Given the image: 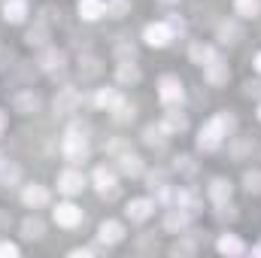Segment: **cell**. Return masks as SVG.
I'll return each mask as SVG.
<instances>
[{"instance_id": "obj_1", "label": "cell", "mask_w": 261, "mask_h": 258, "mask_svg": "<svg viewBox=\"0 0 261 258\" xmlns=\"http://www.w3.org/2000/svg\"><path fill=\"white\" fill-rule=\"evenodd\" d=\"M146 40H149L152 46H164V43L170 40V28H167V25H152V28H146Z\"/></svg>"}, {"instance_id": "obj_2", "label": "cell", "mask_w": 261, "mask_h": 258, "mask_svg": "<svg viewBox=\"0 0 261 258\" xmlns=\"http://www.w3.org/2000/svg\"><path fill=\"white\" fill-rule=\"evenodd\" d=\"M55 219H58V225H67V228H70V225H76V222H79V210L70 207V204H64V207L55 210Z\"/></svg>"}, {"instance_id": "obj_3", "label": "cell", "mask_w": 261, "mask_h": 258, "mask_svg": "<svg viewBox=\"0 0 261 258\" xmlns=\"http://www.w3.org/2000/svg\"><path fill=\"white\" fill-rule=\"evenodd\" d=\"M161 97L167 100V104H173V100L183 97V85H179V79H164L161 82Z\"/></svg>"}, {"instance_id": "obj_4", "label": "cell", "mask_w": 261, "mask_h": 258, "mask_svg": "<svg viewBox=\"0 0 261 258\" xmlns=\"http://www.w3.org/2000/svg\"><path fill=\"white\" fill-rule=\"evenodd\" d=\"M219 252H225V255H240V252H243V243L237 240V237H222V240H219Z\"/></svg>"}, {"instance_id": "obj_5", "label": "cell", "mask_w": 261, "mask_h": 258, "mask_svg": "<svg viewBox=\"0 0 261 258\" xmlns=\"http://www.w3.org/2000/svg\"><path fill=\"white\" fill-rule=\"evenodd\" d=\"M61 188H64L67 195L79 192V188H82V176H79V173H64L61 176Z\"/></svg>"}, {"instance_id": "obj_6", "label": "cell", "mask_w": 261, "mask_h": 258, "mask_svg": "<svg viewBox=\"0 0 261 258\" xmlns=\"http://www.w3.org/2000/svg\"><path fill=\"white\" fill-rule=\"evenodd\" d=\"M100 240H109V243L122 240V228L116 222H104V225H100Z\"/></svg>"}, {"instance_id": "obj_7", "label": "cell", "mask_w": 261, "mask_h": 258, "mask_svg": "<svg viewBox=\"0 0 261 258\" xmlns=\"http://www.w3.org/2000/svg\"><path fill=\"white\" fill-rule=\"evenodd\" d=\"M210 195L219 200V204H225L228 200V195H231V188H228V182H222V179H215L213 182V188H210Z\"/></svg>"}, {"instance_id": "obj_8", "label": "cell", "mask_w": 261, "mask_h": 258, "mask_svg": "<svg viewBox=\"0 0 261 258\" xmlns=\"http://www.w3.org/2000/svg\"><path fill=\"white\" fill-rule=\"evenodd\" d=\"M149 210H152L149 200H134V204L128 207V212H131L134 219H146V216H149Z\"/></svg>"}, {"instance_id": "obj_9", "label": "cell", "mask_w": 261, "mask_h": 258, "mask_svg": "<svg viewBox=\"0 0 261 258\" xmlns=\"http://www.w3.org/2000/svg\"><path fill=\"white\" fill-rule=\"evenodd\" d=\"M85 13V18H97L100 13H104V6H100V0H85L82 6H79Z\"/></svg>"}, {"instance_id": "obj_10", "label": "cell", "mask_w": 261, "mask_h": 258, "mask_svg": "<svg viewBox=\"0 0 261 258\" xmlns=\"http://www.w3.org/2000/svg\"><path fill=\"white\" fill-rule=\"evenodd\" d=\"M25 200H28V204H33V207H37V204H46V192H43V188H28Z\"/></svg>"}, {"instance_id": "obj_11", "label": "cell", "mask_w": 261, "mask_h": 258, "mask_svg": "<svg viewBox=\"0 0 261 258\" xmlns=\"http://www.w3.org/2000/svg\"><path fill=\"white\" fill-rule=\"evenodd\" d=\"M21 13H25V3H21V0H13V3H6V18L18 21V18H21Z\"/></svg>"}, {"instance_id": "obj_12", "label": "cell", "mask_w": 261, "mask_h": 258, "mask_svg": "<svg viewBox=\"0 0 261 258\" xmlns=\"http://www.w3.org/2000/svg\"><path fill=\"white\" fill-rule=\"evenodd\" d=\"M237 9L243 15H255L258 13V0H237Z\"/></svg>"}, {"instance_id": "obj_13", "label": "cell", "mask_w": 261, "mask_h": 258, "mask_svg": "<svg viewBox=\"0 0 261 258\" xmlns=\"http://www.w3.org/2000/svg\"><path fill=\"white\" fill-rule=\"evenodd\" d=\"M183 225H185V216H183V212H179V216L173 212V216L167 219V228H183Z\"/></svg>"}, {"instance_id": "obj_14", "label": "cell", "mask_w": 261, "mask_h": 258, "mask_svg": "<svg viewBox=\"0 0 261 258\" xmlns=\"http://www.w3.org/2000/svg\"><path fill=\"white\" fill-rule=\"evenodd\" d=\"M97 182H100V188L112 185V173H107V170H97Z\"/></svg>"}, {"instance_id": "obj_15", "label": "cell", "mask_w": 261, "mask_h": 258, "mask_svg": "<svg viewBox=\"0 0 261 258\" xmlns=\"http://www.w3.org/2000/svg\"><path fill=\"white\" fill-rule=\"evenodd\" d=\"M25 231H28V237H40V222H28V225H25Z\"/></svg>"}, {"instance_id": "obj_16", "label": "cell", "mask_w": 261, "mask_h": 258, "mask_svg": "<svg viewBox=\"0 0 261 258\" xmlns=\"http://www.w3.org/2000/svg\"><path fill=\"white\" fill-rule=\"evenodd\" d=\"M0 255H15V246L13 243H0Z\"/></svg>"}, {"instance_id": "obj_17", "label": "cell", "mask_w": 261, "mask_h": 258, "mask_svg": "<svg viewBox=\"0 0 261 258\" xmlns=\"http://www.w3.org/2000/svg\"><path fill=\"white\" fill-rule=\"evenodd\" d=\"M258 70H261V55H258Z\"/></svg>"}, {"instance_id": "obj_18", "label": "cell", "mask_w": 261, "mask_h": 258, "mask_svg": "<svg viewBox=\"0 0 261 258\" xmlns=\"http://www.w3.org/2000/svg\"><path fill=\"white\" fill-rule=\"evenodd\" d=\"M0 128H3V116H0Z\"/></svg>"}]
</instances>
